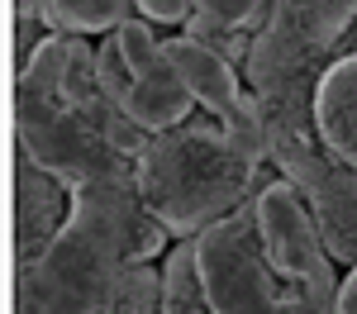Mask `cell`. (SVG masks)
Returning <instances> with one entry per match:
<instances>
[{
	"label": "cell",
	"instance_id": "2",
	"mask_svg": "<svg viewBox=\"0 0 357 314\" xmlns=\"http://www.w3.org/2000/svg\"><path fill=\"white\" fill-rule=\"evenodd\" d=\"M167 243L172 233L148 214L134 176L86 181L43 257L20 267L15 314H114L129 272L167 257Z\"/></svg>",
	"mask_w": 357,
	"mask_h": 314
},
{
	"label": "cell",
	"instance_id": "12",
	"mask_svg": "<svg viewBox=\"0 0 357 314\" xmlns=\"http://www.w3.org/2000/svg\"><path fill=\"white\" fill-rule=\"evenodd\" d=\"M162 314H215L205 276H200L195 238H176L162 257Z\"/></svg>",
	"mask_w": 357,
	"mask_h": 314
},
{
	"label": "cell",
	"instance_id": "1",
	"mask_svg": "<svg viewBox=\"0 0 357 314\" xmlns=\"http://www.w3.org/2000/svg\"><path fill=\"white\" fill-rule=\"evenodd\" d=\"M15 139L20 152L67 186L134 176L148 134L110 95L86 33H48L15 77Z\"/></svg>",
	"mask_w": 357,
	"mask_h": 314
},
{
	"label": "cell",
	"instance_id": "18",
	"mask_svg": "<svg viewBox=\"0 0 357 314\" xmlns=\"http://www.w3.org/2000/svg\"><path fill=\"white\" fill-rule=\"evenodd\" d=\"M333 314H357V267H348V276H343V285H338Z\"/></svg>",
	"mask_w": 357,
	"mask_h": 314
},
{
	"label": "cell",
	"instance_id": "3",
	"mask_svg": "<svg viewBox=\"0 0 357 314\" xmlns=\"http://www.w3.org/2000/svg\"><path fill=\"white\" fill-rule=\"evenodd\" d=\"M272 181L262 157L243 152L215 114H191L186 124L148 134L134 162V186L148 214L172 238H200L210 224L243 210Z\"/></svg>",
	"mask_w": 357,
	"mask_h": 314
},
{
	"label": "cell",
	"instance_id": "5",
	"mask_svg": "<svg viewBox=\"0 0 357 314\" xmlns=\"http://www.w3.org/2000/svg\"><path fill=\"white\" fill-rule=\"evenodd\" d=\"M195 253H200V276H205L215 314H333L338 305L286 281L272 267L252 200L205 228L195 238Z\"/></svg>",
	"mask_w": 357,
	"mask_h": 314
},
{
	"label": "cell",
	"instance_id": "10",
	"mask_svg": "<svg viewBox=\"0 0 357 314\" xmlns=\"http://www.w3.org/2000/svg\"><path fill=\"white\" fill-rule=\"evenodd\" d=\"M167 53H172V62H176L186 91L195 95V105H200L205 114L229 119V114L238 110L248 81H243V72H238L234 62H224L220 53H210L205 43H195V38H186V33L167 38Z\"/></svg>",
	"mask_w": 357,
	"mask_h": 314
},
{
	"label": "cell",
	"instance_id": "7",
	"mask_svg": "<svg viewBox=\"0 0 357 314\" xmlns=\"http://www.w3.org/2000/svg\"><path fill=\"white\" fill-rule=\"evenodd\" d=\"M252 210H257V228H262V243H267V257L272 267L286 276V281L305 285L324 300H338V272H333V257L314 228V214L305 196L286 181V176H272L257 196H252Z\"/></svg>",
	"mask_w": 357,
	"mask_h": 314
},
{
	"label": "cell",
	"instance_id": "8",
	"mask_svg": "<svg viewBox=\"0 0 357 314\" xmlns=\"http://www.w3.org/2000/svg\"><path fill=\"white\" fill-rule=\"evenodd\" d=\"M119 38V57H124V77H129V95L124 110L134 114V124L143 134H162L176 129L195 114V95L186 91L176 62L167 53V38L153 33V19L134 15L129 24L114 29Z\"/></svg>",
	"mask_w": 357,
	"mask_h": 314
},
{
	"label": "cell",
	"instance_id": "11",
	"mask_svg": "<svg viewBox=\"0 0 357 314\" xmlns=\"http://www.w3.org/2000/svg\"><path fill=\"white\" fill-rule=\"evenodd\" d=\"M314 124L319 139L338 162L357 167V53L338 57L329 72L319 77L314 91Z\"/></svg>",
	"mask_w": 357,
	"mask_h": 314
},
{
	"label": "cell",
	"instance_id": "4",
	"mask_svg": "<svg viewBox=\"0 0 357 314\" xmlns=\"http://www.w3.org/2000/svg\"><path fill=\"white\" fill-rule=\"evenodd\" d=\"M357 53V0H272V19L248 53L243 81L257 95L267 129V162L276 143L314 139V91L338 57Z\"/></svg>",
	"mask_w": 357,
	"mask_h": 314
},
{
	"label": "cell",
	"instance_id": "15",
	"mask_svg": "<svg viewBox=\"0 0 357 314\" xmlns=\"http://www.w3.org/2000/svg\"><path fill=\"white\" fill-rule=\"evenodd\" d=\"M114 314H162V267L138 262L114 300Z\"/></svg>",
	"mask_w": 357,
	"mask_h": 314
},
{
	"label": "cell",
	"instance_id": "14",
	"mask_svg": "<svg viewBox=\"0 0 357 314\" xmlns=\"http://www.w3.org/2000/svg\"><path fill=\"white\" fill-rule=\"evenodd\" d=\"M181 33H186V38H195V43H205L210 53H220L224 62H234L238 72L248 67V53H252V43H257V33L234 29V24H224V19H210V15H191Z\"/></svg>",
	"mask_w": 357,
	"mask_h": 314
},
{
	"label": "cell",
	"instance_id": "16",
	"mask_svg": "<svg viewBox=\"0 0 357 314\" xmlns=\"http://www.w3.org/2000/svg\"><path fill=\"white\" fill-rule=\"evenodd\" d=\"M195 15H210V19H224L234 29L262 33L267 19H272V0H195Z\"/></svg>",
	"mask_w": 357,
	"mask_h": 314
},
{
	"label": "cell",
	"instance_id": "6",
	"mask_svg": "<svg viewBox=\"0 0 357 314\" xmlns=\"http://www.w3.org/2000/svg\"><path fill=\"white\" fill-rule=\"evenodd\" d=\"M272 167L305 196L329 257L343 267H357V167L338 162L319 134L276 143Z\"/></svg>",
	"mask_w": 357,
	"mask_h": 314
},
{
	"label": "cell",
	"instance_id": "13",
	"mask_svg": "<svg viewBox=\"0 0 357 314\" xmlns=\"http://www.w3.org/2000/svg\"><path fill=\"white\" fill-rule=\"evenodd\" d=\"M138 15L134 0H48V33H114Z\"/></svg>",
	"mask_w": 357,
	"mask_h": 314
},
{
	"label": "cell",
	"instance_id": "17",
	"mask_svg": "<svg viewBox=\"0 0 357 314\" xmlns=\"http://www.w3.org/2000/svg\"><path fill=\"white\" fill-rule=\"evenodd\" d=\"M138 15L143 19H153V24H176L186 29V19L195 15V0H134Z\"/></svg>",
	"mask_w": 357,
	"mask_h": 314
},
{
	"label": "cell",
	"instance_id": "9",
	"mask_svg": "<svg viewBox=\"0 0 357 314\" xmlns=\"http://www.w3.org/2000/svg\"><path fill=\"white\" fill-rule=\"evenodd\" d=\"M72 191L77 186H67L29 152L15 157V267H29L43 257V248L72 214Z\"/></svg>",
	"mask_w": 357,
	"mask_h": 314
}]
</instances>
